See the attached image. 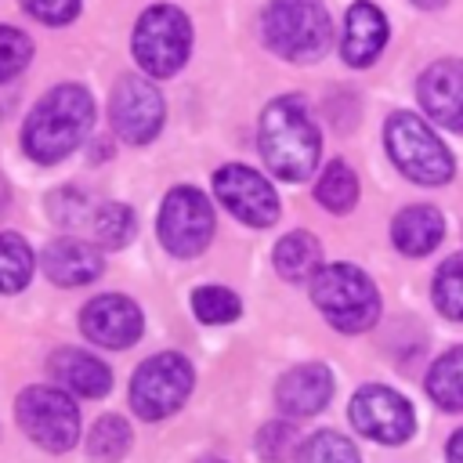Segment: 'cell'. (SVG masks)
<instances>
[{
  "mask_svg": "<svg viewBox=\"0 0 463 463\" xmlns=\"http://www.w3.org/2000/svg\"><path fill=\"white\" fill-rule=\"evenodd\" d=\"M94 127V98L80 83H58L51 87L36 109L25 119L22 145L33 163H58L72 148L83 145V137Z\"/></svg>",
  "mask_w": 463,
  "mask_h": 463,
  "instance_id": "1",
  "label": "cell"
},
{
  "mask_svg": "<svg viewBox=\"0 0 463 463\" xmlns=\"http://www.w3.org/2000/svg\"><path fill=\"white\" fill-rule=\"evenodd\" d=\"M318 130L297 94L275 98L260 116V156L282 181H304L318 163Z\"/></svg>",
  "mask_w": 463,
  "mask_h": 463,
  "instance_id": "2",
  "label": "cell"
},
{
  "mask_svg": "<svg viewBox=\"0 0 463 463\" xmlns=\"http://www.w3.org/2000/svg\"><path fill=\"white\" fill-rule=\"evenodd\" d=\"M260 29L264 43L289 61H318L333 43V22L322 0H271Z\"/></svg>",
  "mask_w": 463,
  "mask_h": 463,
  "instance_id": "3",
  "label": "cell"
},
{
  "mask_svg": "<svg viewBox=\"0 0 463 463\" xmlns=\"http://www.w3.org/2000/svg\"><path fill=\"white\" fill-rule=\"evenodd\" d=\"M311 300L340 333H365L380 318V293L354 264H326L311 279Z\"/></svg>",
  "mask_w": 463,
  "mask_h": 463,
  "instance_id": "4",
  "label": "cell"
},
{
  "mask_svg": "<svg viewBox=\"0 0 463 463\" xmlns=\"http://www.w3.org/2000/svg\"><path fill=\"white\" fill-rule=\"evenodd\" d=\"M383 141H387V156L394 159V166L420 184H445L456 170L452 152L441 145V137L412 112H394L383 123Z\"/></svg>",
  "mask_w": 463,
  "mask_h": 463,
  "instance_id": "5",
  "label": "cell"
},
{
  "mask_svg": "<svg viewBox=\"0 0 463 463\" xmlns=\"http://www.w3.org/2000/svg\"><path fill=\"white\" fill-rule=\"evenodd\" d=\"M134 58L148 76H174L192 51L188 14L174 4H152L134 25Z\"/></svg>",
  "mask_w": 463,
  "mask_h": 463,
  "instance_id": "6",
  "label": "cell"
},
{
  "mask_svg": "<svg viewBox=\"0 0 463 463\" xmlns=\"http://www.w3.org/2000/svg\"><path fill=\"white\" fill-rule=\"evenodd\" d=\"M14 420L22 434H29V441L47 452H69L80 438V412L58 387H25L14 402Z\"/></svg>",
  "mask_w": 463,
  "mask_h": 463,
  "instance_id": "7",
  "label": "cell"
},
{
  "mask_svg": "<svg viewBox=\"0 0 463 463\" xmlns=\"http://www.w3.org/2000/svg\"><path fill=\"white\" fill-rule=\"evenodd\" d=\"M192 394V365L177 351L152 354L130 376V405L141 420H163L177 412Z\"/></svg>",
  "mask_w": 463,
  "mask_h": 463,
  "instance_id": "8",
  "label": "cell"
},
{
  "mask_svg": "<svg viewBox=\"0 0 463 463\" xmlns=\"http://www.w3.org/2000/svg\"><path fill=\"white\" fill-rule=\"evenodd\" d=\"M156 228H159L163 246L174 257H195L213 239V206L199 188L181 184V188L166 192Z\"/></svg>",
  "mask_w": 463,
  "mask_h": 463,
  "instance_id": "9",
  "label": "cell"
},
{
  "mask_svg": "<svg viewBox=\"0 0 463 463\" xmlns=\"http://www.w3.org/2000/svg\"><path fill=\"white\" fill-rule=\"evenodd\" d=\"M213 192L228 213H235L250 228H268L279 221V195L271 181L242 163H228L213 174Z\"/></svg>",
  "mask_w": 463,
  "mask_h": 463,
  "instance_id": "10",
  "label": "cell"
},
{
  "mask_svg": "<svg viewBox=\"0 0 463 463\" xmlns=\"http://www.w3.org/2000/svg\"><path fill=\"white\" fill-rule=\"evenodd\" d=\"M163 98L159 90L152 87V80L145 76H123L116 87H112V101H109V119H112V130L130 141V145H148L159 127H163Z\"/></svg>",
  "mask_w": 463,
  "mask_h": 463,
  "instance_id": "11",
  "label": "cell"
},
{
  "mask_svg": "<svg viewBox=\"0 0 463 463\" xmlns=\"http://www.w3.org/2000/svg\"><path fill=\"white\" fill-rule=\"evenodd\" d=\"M351 423L380 445H402L416 430V412L398 391L369 383L351 398Z\"/></svg>",
  "mask_w": 463,
  "mask_h": 463,
  "instance_id": "12",
  "label": "cell"
},
{
  "mask_svg": "<svg viewBox=\"0 0 463 463\" xmlns=\"http://www.w3.org/2000/svg\"><path fill=\"white\" fill-rule=\"evenodd\" d=\"M80 326H83V336L90 344L123 351V347H130L141 336V326L145 322H141V307L130 297H123V293H101V297H94L80 311Z\"/></svg>",
  "mask_w": 463,
  "mask_h": 463,
  "instance_id": "13",
  "label": "cell"
},
{
  "mask_svg": "<svg viewBox=\"0 0 463 463\" xmlns=\"http://www.w3.org/2000/svg\"><path fill=\"white\" fill-rule=\"evenodd\" d=\"M420 105L434 123L463 134V61L459 58H441L420 76Z\"/></svg>",
  "mask_w": 463,
  "mask_h": 463,
  "instance_id": "14",
  "label": "cell"
},
{
  "mask_svg": "<svg viewBox=\"0 0 463 463\" xmlns=\"http://www.w3.org/2000/svg\"><path fill=\"white\" fill-rule=\"evenodd\" d=\"M329 398H333V373L322 362L297 365L275 383V405L297 420L322 412L329 405Z\"/></svg>",
  "mask_w": 463,
  "mask_h": 463,
  "instance_id": "15",
  "label": "cell"
},
{
  "mask_svg": "<svg viewBox=\"0 0 463 463\" xmlns=\"http://www.w3.org/2000/svg\"><path fill=\"white\" fill-rule=\"evenodd\" d=\"M43 275L54 286H87L101 275V253L72 235H61L43 246Z\"/></svg>",
  "mask_w": 463,
  "mask_h": 463,
  "instance_id": "16",
  "label": "cell"
},
{
  "mask_svg": "<svg viewBox=\"0 0 463 463\" xmlns=\"http://www.w3.org/2000/svg\"><path fill=\"white\" fill-rule=\"evenodd\" d=\"M387 43V18L380 14L376 4L358 0L347 7V25H344V43L340 54L347 65H369Z\"/></svg>",
  "mask_w": 463,
  "mask_h": 463,
  "instance_id": "17",
  "label": "cell"
},
{
  "mask_svg": "<svg viewBox=\"0 0 463 463\" xmlns=\"http://www.w3.org/2000/svg\"><path fill=\"white\" fill-rule=\"evenodd\" d=\"M51 376L80 398H101L112 387L109 365L87 351H76V347H61L51 354Z\"/></svg>",
  "mask_w": 463,
  "mask_h": 463,
  "instance_id": "18",
  "label": "cell"
},
{
  "mask_svg": "<svg viewBox=\"0 0 463 463\" xmlns=\"http://www.w3.org/2000/svg\"><path fill=\"white\" fill-rule=\"evenodd\" d=\"M445 235V217L420 203V206H405L394 221H391V239L405 257H427Z\"/></svg>",
  "mask_w": 463,
  "mask_h": 463,
  "instance_id": "19",
  "label": "cell"
},
{
  "mask_svg": "<svg viewBox=\"0 0 463 463\" xmlns=\"http://www.w3.org/2000/svg\"><path fill=\"white\" fill-rule=\"evenodd\" d=\"M322 260V250H318V239L307 235V232H289L275 242V271L289 282H300L307 279Z\"/></svg>",
  "mask_w": 463,
  "mask_h": 463,
  "instance_id": "20",
  "label": "cell"
},
{
  "mask_svg": "<svg viewBox=\"0 0 463 463\" xmlns=\"http://www.w3.org/2000/svg\"><path fill=\"white\" fill-rule=\"evenodd\" d=\"M427 394L441 405L459 412L463 409V347H452L449 354H441L430 373H427Z\"/></svg>",
  "mask_w": 463,
  "mask_h": 463,
  "instance_id": "21",
  "label": "cell"
},
{
  "mask_svg": "<svg viewBox=\"0 0 463 463\" xmlns=\"http://www.w3.org/2000/svg\"><path fill=\"white\" fill-rule=\"evenodd\" d=\"M315 199L326 210H333V213H347L358 203V177H354V170L344 159H333L322 170L318 184H315Z\"/></svg>",
  "mask_w": 463,
  "mask_h": 463,
  "instance_id": "22",
  "label": "cell"
},
{
  "mask_svg": "<svg viewBox=\"0 0 463 463\" xmlns=\"http://www.w3.org/2000/svg\"><path fill=\"white\" fill-rule=\"evenodd\" d=\"M130 452V423L123 416H101L87 434L90 463H119Z\"/></svg>",
  "mask_w": 463,
  "mask_h": 463,
  "instance_id": "23",
  "label": "cell"
},
{
  "mask_svg": "<svg viewBox=\"0 0 463 463\" xmlns=\"http://www.w3.org/2000/svg\"><path fill=\"white\" fill-rule=\"evenodd\" d=\"M87 221H90L94 242L98 246H109V250L127 246L130 235H134V210L127 203H116V199L112 203H98Z\"/></svg>",
  "mask_w": 463,
  "mask_h": 463,
  "instance_id": "24",
  "label": "cell"
},
{
  "mask_svg": "<svg viewBox=\"0 0 463 463\" xmlns=\"http://www.w3.org/2000/svg\"><path fill=\"white\" fill-rule=\"evenodd\" d=\"M33 279V250L22 235L0 232V293H18Z\"/></svg>",
  "mask_w": 463,
  "mask_h": 463,
  "instance_id": "25",
  "label": "cell"
},
{
  "mask_svg": "<svg viewBox=\"0 0 463 463\" xmlns=\"http://www.w3.org/2000/svg\"><path fill=\"white\" fill-rule=\"evenodd\" d=\"M192 311H195V318L206 322V326H228V322L239 318L242 300H239L232 289H224V286H199V289L192 293Z\"/></svg>",
  "mask_w": 463,
  "mask_h": 463,
  "instance_id": "26",
  "label": "cell"
},
{
  "mask_svg": "<svg viewBox=\"0 0 463 463\" xmlns=\"http://www.w3.org/2000/svg\"><path fill=\"white\" fill-rule=\"evenodd\" d=\"M297 463H362L351 438L336 430H318L297 449Z\"/></svg>",
  "mask_w": 463,
  "mask_h": 463,
  "instance_id": "27",
  "label": "cell"
},
{
  "mask_svg": "<svg viewBox=\"0 0 463 463\" xmlns=\"http://www.w3.org/2000/svg\"><path fill=\"white\" fill-rule=\"evenodd\" d=\"M434 304L445 318L463 322V253L449 257L434 275Z\"/></svg>",
  "mask_w": 463,
  "mask_h": 463,
  "instance_id": "28",
  "label": "cell"
},
{
  "mask_svg": "<svg viewBox=\"0 0 463 463\" xmlns=\"http://www.w3.org/2000/svg\"><path fill=\"white\" fill-rule=\"evenodd\" d=\"M297 449H300V434H297V427L289 420L264 423L260 434H257V456L264 463H286Z\"/></svg>",
  "mask_w": 463,
  "mask_h": 463,
  "instance_id": "29",
  "label": "cell"
},
{
  "mask_svg": "<svg viewBox=\"0 0 463 463\" xmlns=\"http://www.w3.org/2000/svg\"><path fill=\"white\" fill-rule=\"evenodd\" d=\"M33 58V40L11 25H0V83L14 80Z\"/></svg>",
  "mask_w": 463,
  "mask_h": 463,
  "instance_id": "30",
  "label": "cell"
},
{
  "mask_svg": "<svg viewBox=\"0 0 463 463\" xmlns=\"http://www.w3.org/2000/svg\"><path fill=\"white\" fill-rule=\"evenodd\" d=\"M47 213L58 228H76L87 217V199L80 188H58L47 195Z\"/></svg>",
  "mask_w": 463,
  "mask_h": 463,
  "instance_id": "31",
  "label": "cell"
},
{
  "mask_svg": "<svg viewBox=\"0 0 463 463\" xmlns=\"http://www.w3.org/2000/svg\"><path fill=\"white\" fill-rule=\"evenodd\" d=\"M22 7L47 25H69L80 14V0H22Z\"/></svg>",
  "mask_w": 463,
  "mask_h": 463,
  "instance_id": "32",
  "label": "cell"
},
{
  "mask_svg": "<svg viewBox=\"0 0 463 463\" xmlns=\"http://www.w3.org/2000/svg\"><path fill=\"white\" fill-rule=\"evenodd\" d=\"M449 463H463V430L449 438Z\"/></svg>",
  "mask_w": 463,
  "mask_h": 463,
  "instance_id": "33",
  "label": "cell"
},
{
  "mask_svg": "<svg viewBox=\"0 0 463 463\" xmlns=\"http://www.w3.org/2000/svg\"><path fill=\"white\" fill-rule=\"evenodd\" d=\"M412 4H416V7H427V11H434V7H441L445 0H412Z\"/></svg>",
  "mask_w": 463,
  "mask_h": 463,
  "instance_id": "34",
  "label": "cell"
},
{
  "mask_svg": "<svg viewBox=\"0 0 463 463\" xmlns=\"http://www.w3.org/2000/svg\"><path fill=\"white\" fill-rule=\"evenodd\" d=\"M199 463H224V459H217V456H206V459H199Z\"/></svg>",
  "mask_w": 463,
  "mask_h": 463,
  "instance_id": "35",
  "label": "cell"
}]
</instances>
